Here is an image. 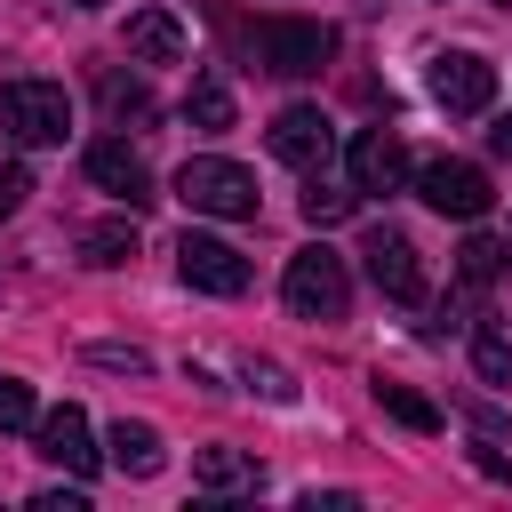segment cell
I'll return each instance as SVG.
<instances>
[{
    "instance_id": "cell-18",
    "label": "cell",
    "mask_w": 512,
    "mask_h": 512,
    "mask_svg": "<svg viewBox=\"0 0 512 512\" xmlns=\"http://www.w3.org/2000/svg\"><path fill=\"white\" fill-rule=\"evenodd\" d=\"M352 200H360V184H336L328 168H312V176H304V216H312V224H344V216H352Z\"/></svg>"
},
{
    "instance_id": "cell-29",
    "label": "cell",
    "mask_w": 512,
    "mask_h": 512,
    "mask_svg": "<svg viewBox=\"0 0 512 512\" xmlns=\"http://www.w3.org/2000/svg\"><path fill=\"white\" fill-rule=\"evenodd\" d=\"M488 152H496V160H512V112H496V128H488Z\"/></svg>"
},
{
    "instance_id": "cell-15",
    "label": "cell",
    "mask_w": 512,
    "mask_h": 512,
    "mask_svg": "<svg viewBox=\"0 0 512 512\" xmlns=\"http://www.w3.org/2000/svg\"><path fill=\"white\" fill-rule=\"evenodd\" d=\"M128 56H136V64H176V56H184V24H176L168 8H136V16H128Z\"/></svg>"
},
{
    "instance_id": "cell-12",
    "label": "cell",
    "mask_w": 512,
    "mask_h": 512,
    "mask_svg": "<svg viewBox=\"0 0 512 512\" xmlns=\"http://www.w3.org/2000/svg\"><path fill=\"white\" fill-rule=\"evenodd\" d=\"M32 440H40V456L56 464V472H72V480H88L104 456H96V432H88V416L64 400V408H48L40 424H32Z\"/></svg>"
},
{
    "instance_id": "cell-6",
    "label": "cell",
    "mask_w": 512,
    "mask_h": 512,
    "mask_svg": "<svg viewBox=\"0 0 512 512\" xmlns=\"http://www.w3.org/2000/svg\"><path fill=\"white\" fill-rule=\"evenodd\" d=\"M416 200L456 216V224H472V216H488L496 192H488V168H472V160H424L416 168Z\"/></svg>"
},
{
    "instance_id": "cell-27",
    "label": "cell",
    "mask_w": 512,
    "mask_h": 512,
    "mask_svg": "<svg viewBox=\"0 0 512 512\" xmlns=\"http://www.w3.org/2000/svg\"><path fill=\"white\" fill-rule=\"evenodd\" d=\"M40 512H88V496H80V488H48V496H40Z\"/></svg>"
},
{
    "instance_id": "cell-3",
    "label": "cell",
    "mask_w": 512,
    "mask_h": 512,
    "mask_svg": "<svg viewBox=\"0 0 512 512\" xmlns=\"http://www.w3.org/2000/svg\"><path fill=\"white\" fill-rule=\"evenodd\" d=\"M280 296H288V312L296 320H344L352 312V280H344V256L336 248H296L288 256V280H280Z\"/></svg>"
},
{
    "instance_id": "cell-19",
    "label": "cell",
    "mask_w": 512,
    "mask_h": 512,
    "mask_svg": "<svg viewBox=\"0 0 512 512\" xmlns=\"http://www.w3.org/2000/svg\"><path fill=\"white\" fill-rule=\"evenodd\" d=\"M80 256H88L96 272L128 264V256H136V224H128V216H112V224H88V232H80Z\"/></svg>"
},
{
    "instance_id": "cell-4",
    "label": "cell",
    "mask_w": 512,
    "mask_h": 512,
    "mask_svg": "<svg viewBox=\"0 0 512 512\" xmlns=\"http://www.w3.org/2000/svg\"><path fill=\"white\" fill-rule=\"evenodd\" d=\"M0 128L16 144H64L72 136V96L56 80H0Z\"/></svg>"
},
{
    "instance_id": "cell-16",
    "label": "cell",
    "mask_w": 512,
    "mask_h": 512,
    "mask_svg": "<svg viewBox=\"0 0 512 512\" xmlns=\"http://www.w3.org/2000/svg\"><path fill=\"white\" fill-rule=\"evenodd\" d=\"M96 96H104V120H112V128H144V120H152V88L128 80V72H104Z\"/></svg>"
},
{
    "instance_id": "cell-26",
    "label": "cell",
    "mask_w": 512,
    "mask_h": 512,
    "mask_svg": "<svg viewBox=\"0 0 512 512\" xmlns=\"http://www.w3.org/2000/svg\"><path fill=\"white\" fill-rule=\"evenodd\" d=\"M248 384H256L264 400H288V392H296V384H288V376H280L272 360H248Z\"/></svg>"
},
{
    "instance_id": "cell-22",
    "label": "cell",
    "mask_w": 512,
    "mask_h": 512,
    "mask_svg": "<svg viewBox=\"0 0 512 512\" xmlns=\"http://www.w3.org/2000/svg\"><path fill=\"white\" fill-rule=\"evenodd\" d=\"M456 272H464V288H488V280L504 272V248H496V240H464V248H456Z\"/></svg>"
},
{
    "instance_id": "cell-10",
    "label": "cell",
    "mask_w": 512,
    "mask_h": 512,
    "mask_svg": "<svg viewBox=\"0 0 512 512\" xmlns=\"http://www.w3.org/2000/svg\"><path fill=\"white\" fill-rule=\"evenodd\" d=\"M264 144H272V160H288V168H328V152H336V128H328V112L320 104H288L272 128H264Z\"/></svg>"
},
{
    "instance_id": "cell-1",
    "label": "cell",
    "mask_w": 512,
    "mask_h": 512,
    "mask_svg": "<svg viewBox=\"0 0 512 512\" xmlns=\"http://www.w3.org/2000/svg\"><path fill=\"white\" fill-rule=\"evenodd\" d=\"M176 200H184L192 216H216V224H248V216L264 208L256 176H248L240 160H224V152H192V160L176 168Z\"/></svg>"
},
{
    "instance_id": "cell-21",
    "label": "cell",
    "mask_w": 512,
    "mask_h": 512,
    "mask_svg": "<svg viewBox=\"0 0 512 512\" xmlns=\"http://www.w3.org/2000/svg\"><path fill=\"white\" fill-rule=\"evenodd\" d=\"M376 400H384L392 424H408V432H440V408H432L424 392H408V384H376Z\"/></svg>"
},
{
    "instance_id": "cell-20",
    "label": "cell",
    "mask_w": 512,
    "mask_h": 512,
    "mask_svg": "<svg viewBox=\"0 0 512 512\" xmlns=\"http://www.w3.org/2000/svg\"><path fill=\"white\" fill-rule=\"evenodd\" d=\"M472 368H480V384H504V376H512V336H504V320H472Z\"/></svg>"
},
{
    "instance_id": "cell-2",
    "label": "cell",
    "mask_w": 512,
    "mask_h": 512,
    "mask_svg": "<svg viewBox=\"0 0 512 512\" xmlns=\"http://www.w3.org/2000/svg\"><path fill=\"white\" fill-rule=\"evenodd\" d=\"M248 56L264 72H280V80H312L336 56V32L312 24V16H264V24H248Z\"/></svg>"
},
{
    "instance_id": "cell-23",
    "label": "cell",
    "mask_w": 512,
    "mask_h": 512,
    "mask_svg": "<svg viewBox=\"0 0 512 512\" xmlns=\"http://www.w3.org/2000/svg\"><path fill=\"white\" fill-rule=\"evenodd\" d=\"M40 408H32V384L24 376H0V432H32Z\"/></svg>"
},
{
    "instance_id": "cell-11",
    "label": "cell",
    "mask_w": 512,
    "mask_h": 512,
    "mask_svg": "<svg viewBox=\"0 0 512 512\" xmlns=\"http://www.w3.org/2000/svg\"><path fill=\"white\" fill-rule=\"evenodd\" d=\"M80 168H88V184H96V192H112L120 208H144V200H152V168L136 160V144H128V136H96V144L80 152Z\"/></svg>"
},
{
    "instance_id": "cell-31",
    "label": "cell",
    "mask_w": 512,
    "mask_h": 512,
    "mask_svg": "<svg viewBox=\"0 0 512 512\" xmlns=\"http://www.w3.org/2000/svg\"><path fill=\"white\" fill-rule=\"evenodd\" d=\"M496 8H512V0H496Z\"/></svg>"
},
{
    "instance_id": "cell-13",
    "label": "cell",
    "mask_w": 512,
    "mask_h": 512,
    "mask_svg": "<svg viewBox=\"0 0 512 512\" xmlns=\"http://www.w3.org/2000/svg\"><path fill=\"white\" fill-rule=\"evenodd\" d=\"M192 488H208V496H256L264 488V464L240 456V448H200L192 456Z\"/></svg>"
},
{
    "instance_id": "cell-14",
    "label": "cell",
    "mask_w": 512,
    "mask_h": 512,
    "mask_svg": "<svg viewBox=\"0 0 512 512\" xmlns=\"http://www.w3.org/2000/svg\"><path fill=\"white\" fill-rule=\"evenodd\" d=\"M104 456H112V472H128V480H152L168 456H160V432L152 424H136V416H120L112 432H104Z\"/></svg>"
},
{
    "instance_id": "cell-8",
    "label": "cell",
    "mask_w": 512,
    "mask_h": 512,
    "mask_svg": "<svg viewBox=\"0 0 512 512\" xmlns=\"http://www.w3.org/2000/svg\"><path fill=\"white\" fill-rule=\"evenodd\" d=\"M424 80H432V104H448V112H488L496 104V64L472 56V48H440Z\"/></svg>"
},
{
    "instance_id": "cell-24",
    "label": "cell",
    "mask_w": 512,
    "mask_h": 512,
    "mask_svg": "<svg viewBox=\"0 0 512 512\" xmlns=\"http://www.w3.org/2000/svg\"><path fill=\"white\" fill-rule=\"evenodd\" d=\"M24 192H32V176H24L16 160H0V224H8L16 208H24Z\"/></svg>"
},
{
    "instance_id": "cell-17",
    "label": "cell",
    "mask_w": 512,
    "mask_h": 512,
    "mask_svg": "<svg viewBox=\"0 0 512 512\" xmlns=\"http://www.w3.org/2000/svg\"><path fill=\"white\" fill-rule=\"evenodd\" d=\"M184 120H192L200 136H224V128H232V88H224V72H200V80H192Z\"/></svg>"
},
{
    "instance_id": "cell-7",
    "label": "cell",
    "mask_w": 512,
    "mask_h": 512,
    "mask_svg": "<svg viewBox=\"0 0 512 512\" xmlns=\"http://www.w3.org/2000/svg\"><path fill=\"white\" fill-rule=\"evenodd\" d=\"M176 272H184V288H200V296H240V288H248V256H240L232 240H216V232H184V240H176Z\"/></svg>"
},
{
    "instance_id": "cell-30",
    "label": "cell",
    "mask_w": 512,
    "mask_h": 512,
    "mask_svg": "<svg viewBox=\"0 0 512 512\" xmlns=\"http://www.w3.org/2000/svg\"><path fill=\"white\" fill-rule=\"evenodd\" d=\"M64 8H104V0H64Z\"/></svg>"
},
{
    "instance_id": "cell-28",
    "label": "cell",
    "mask_w": 512,
    "mask_h": 512,
    "mask_svg": "<svg viewBox=\"0 0 512 512\" xmlns=\"http://www.w3.org/2000/svg\"><path fill=\"white\" fill-rule=\"evenodd\" d=\"M472 464H480L488 480H512V456H496V448H472Z\"/></svg>"
},
{
    "instance_id": "cell-25",
    "label": "cell",
    "mask_w": 512,
    "mask_h": 512,
    "mask_svg": "<svg viewBox=\"0 0 512 512\" xmlns=\"http://www.w3.org/2000/svg\"><path fill=\"white\" fill-rule=\"evenodd\" d=\"M88 360H96V368H128V376H136V368H152L136 344H88Z\"/></svg>"
},
{
    "instance_id": "cell-9",
    "label": "cell",
    "mask_w": 512,
    "mask_h": 512,
    "mask_svg": "<svg viewBox=\"0 0 512 512\" xmlns=\"http://www.w3.org/2000/svg\"><path fill=\"white\" fill-rule=\"evenodd\" d=\"M360 256H368V280H376L392 304H424V256H416V240H408V232L376 224V232L360 240Z\"/></svg>"
},
{
    "instance_id": "cell-5",
    "label": "cell",
    "mask_w": 512,
    "mask_h": 512,
    "mask_svg": "<svg viewBox=\"0 0 512 512\" xmlns=\"http://www.w3.org/2000/svg\"><path fill=\"white\" fill-rule=\"evenodd\" d=\"M344 160H352V184H360L368 200H392V192H408V184H416V160H408L400 128H384V120H376V128H360Z\"/></svg>"
}]
</instances>
